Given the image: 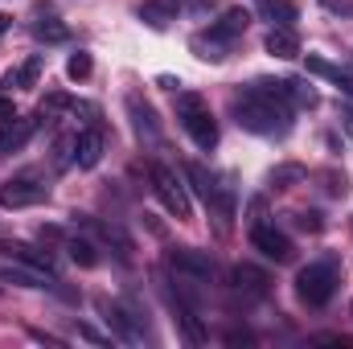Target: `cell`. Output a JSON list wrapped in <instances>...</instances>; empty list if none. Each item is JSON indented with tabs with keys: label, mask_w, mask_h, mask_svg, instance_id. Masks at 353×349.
Masks as SVG:
<instances>
[{
	"label": "cell",
	"mask_w": 353,
	"mask_h": 349,
	"mask_svg": "<svg viewBox=\"0 0 353 349\" xmlns=\"http://www.w3.org/2000/svg\"><path fill=\"white\" fill-rule=\"evenodd\" d=\"M234 123L255 132V136H283L292 128V99L283 90V79H255L230 99Z\"/></svg>",
	"instance_id": "obj_1"
},
{
	"label": "cell",
	"mask_w": 353,
	"mask_h": 349,
	"mask_svg": "<svg viewBox=\"0 0 353 349\" xmlns=\"http://www.w3.org/2000/svg\"><path fill=\"white\" fill-rule=\"evenodd\" d=\"M247 25H251V12L247 8H226L218 21H210V29H201V33H193V54L197 58H205V62H222L226 54H230V46L247 33Z\"/></svg>",
	"instance_id": "obj_2"
},
{
	"label": "cell",
	"mask_w": 353,
	"mask_h": 349,
	"mask_svg": "<svg viewBox=\"0 0 353 349\" xmlns=\"http://www.w3.org/2000/svg\"><path fill=\"white\" fill-rule=\"evenodd\" d=\"M176 119H181V128L189 132V140H193L201 152H210V148L218 144V123H214V115H210V103H205L197 90H176Z\"/></svg>",
	"instance_id": "obj_3"
},
{
	"label": "cell",
	"mask_w": 353,
	"mask_h": 349,
	"mask_svg": "<svg viewBox=\"0 0 353 349\" xmlns=\"http://www.w3.org/2000/svg\"><path fill=\"white\" fill-rule=\"evenodd\" d=\"M333 292H337V263L316 259V263H308V267H300V275H296V296H300L308 308H325V304L333 300Z\"/></svg>",
	"instance_id": "obj_4"
},
{
	"label": "cell",
	"mask_w": 353,
	"mask_h": 349,
	"mask_svg": "<svg viewBox=\"0 0 353 349\" xmlns=\"http://www.w3.org/2000/svg\"><path fill=\"white\" fill-rule=\"evenodd\" d=\"M148 181H152V193H157V201L173 214L176 222H185V218H193V206H189V189H185V181L169 169V165H161V161H152L148 165Z\"/></svg>",
	"instance_id": "obj_5"
},
{
	"label": "cell",
	"mask_w": 353,
	"mask_h": 349,
	"mask_svg": "<svg viewBox=\"0 0 353 349\" xmlns=\"http://www.w3.org/2000/svg\"><path fill=\"white\" fill-rule=\"evenodd\" d=\"M99 312H103V321L115 329V337H119V341H128V346H144V341H148V325H144V317H140L136 308L99 300Z\"/></svg>",
	"instance_id": "obj_6"
},
{
	"label": "cell",
	"mask_w": 353,
	"mask_h": 349,
	"mask_svg": "<svg viewBox=\"0 0 353 349\" xmlns=\"http://www.w3.org/2000/svg\"><path fill=\"white\" fill-rule=\"evenodd\" d=\"M46 197H50V185L37 181L33 173H21V177H12V181L0 185V206L4 210H25V206H37Z\"/></svg>",
	"instance_id": "obj_7"
},
{
	"label": "cell",
	"mask_w": 353,
	"mask_h": 349,
	"mask_svg": "<svg viewBox=\"0 0 353 349\" xmlns=\"http://www.w3.org/2000/svg\"><path fill=\"white\" fill-rule=\"evenodd\" d=\"M251 243H255V251H263L267 259L275 263H292L296 259V247H292V239L283 235V230H275L271 222H251Z\"/></svg>",
	"instance_id": "obj_8"
},
{
	"label": "cell",
	"mask_w": 353,
	"mask_h": 349,
	"mask_svg": "<svg viewBox=\"0 0 353 349\" xmlns=\"http://www.w3.org/2000/svg\"><path fill=\"white\" fill-rule=\"evenodd\" d=\"M169 267L176 275L201 283V279H214V255L210 251H197V247H173L169 251Z\"/></svg>",
	"instance_id": "obj_9"
},
{
	"label": "cell",
	"mask_w": 353,
	"mask_h": 349,
	"mask_svg": "<svg viewBox=\"0 0 353 349\" xmlns=\"http://www.w3.org/2000/svg\"><path fill=\"white\" fill-rule=\"evenodd\" d=\"M0 279H4V283H17V288H33V292H62L54 271H41V267L21 263V259L8 263V267H0Z\"/></svg>",
	"instance_id": "obj_10"
},
{
	"label": "cell",
	"mask_w": 353,
	"mask_h": 349,
	"mask_svg": "<svg viewBox=\"0 0 353 349\" xmlns=\"http://www.w3.org/2000/svg\"><path fill=\"white\" fill-rule=\"evenodd\" d=\"M128 115H132V123H136V132H140V136H148L152 144L161 140V119H157L152 103H144V94H140V90H132V94H128Z\"/></svg>",
	"instance_id": "obj_11"
},
{
	"label": "cell",
	"mask_w": 353,
	"mask_h": 349,
	"mask_svg": "<svg viewBox=\"0 0 353 349\" xmlns=\"http://www.w3.org/2000/svg\"><path fill=\"white\" fill-rule=\"evenodd\" d=\"M33 132H37V119H21V115L4 119V123H0V157L21 152V148L29 144V136H33Z\"/></svg>",
	"instance_id": "obj_12"
},
{
	"label": "cell",
	"mask_w": 353,
	"mask_h": 349,
	"mask_svg": "<svg viewBox=\"0 0 353 349\" xmlns=\"http://www.w3.org/2000/svg\"><path fill=\"white\" fill-rule=\"evenodd\" d=\"M103 161V128H83L79 132V140H74V165L79 169H94Z\"/></svg>",
	"instance_id": "obj_13"
},
{
	"label": "cell",
	"mask_w": 353,
	"mask_h": 349,
	"mask_svg": "<svg viewBox=\"0 0 353 349\" xmlns=\"http://www.w3.org/2000/svg\"><path fill=\"white\" fill-rule=\"evenodd\" d=\"M255 4H259L263 21H271V29H296V21H300V8L292 0H255Z\"/></svg>",
	"instance_id": "obj_14"
},
{
	"label": "cell",
	"mask_w": 353,
	"mask_h": 349,
	"mask_svg": "<svg viewBox=\"0 0 353 349\" xmlns=\"http://www.w3.org/2000/svg\"><path fill=\"white\" fill-rule=\"evenodd\" d=\"M267 271H259V267H251V263H239L234 267V288L239 292H247V296H267Z\"/></svg>",
	"instance_id": "obj_15"
},
{
	"label": "cell",
	"mask_w": 353,
	"mask_h": 349,
	"mask_svg": "<svg viewBox=\"0 0 353 349\" xmlns=\"http://www.w3.org/2000/svg\"><path fill=\"white\" fill-rule=\"evenodd\" d=\"M267 54H271V58H300L296 29H271V33H267Z\"/></svg>",
	"instance_id": "obj_16"
},
{
	"label": "cell",
	"mask_w": 353,
	"mask_h": 349,
	"mask_svg": "<svg viewBox=\"0 0 353 349\" xmlns=\"http://www.w3.org/2000/svg\"><path fill=\"white\" fill-rule=\"evenodd\" d=\"M308 74H316V79H329L333 87H341V90L353 83L341 66H333V62H325V58H316V54H308Z\"/></svg>",
	"instance_id": "obj_17"
},
{
	"label": "cell",
	"mask_w": 353,
	"mask_h": 349,
	"mask_svg": "<svg viewBox=\"0 0 353 349\" xmlns=\"http://www.w3.org/2000/svg\"><path fill=\"white\" fill-rule=\"evenodd\" d=\"M136 12H140V21H148L152 29H165V25L173 21V4H169V0H144Z\"/></svg>",
	"instance_id": "obj_18"
},
{
	"label": "cell",
	"mask_w": 353,
	"mask_h": 349,
	"mask_svg": "<svg viewBox=\"0 0 353 349\" xmlns=\"http://www.w3.org/2000/svg\"><path fill=\"white\" fill-rule=\"evenodd\" d=\"M283 90H288V99H292V107H316L321 99H316V90L308 79H283Z\"/></svg>",
	"instance_id": "obj_19"
},
{
	"label": "cell",
	"mask_w": 353,
	"mask_h": 349,
	"mask_svg": "<svg viewBox=\"0 0 353 349\" xmlns=\"http://www.w3.org/2000/svg\"><path fill=\"white\" fill-rule=\"evenodd\" d=\"M185 177L193 181V189H197V193H201L205 201H210V197L218 193V181H214V173H205V169H201L197 161H189V165H185Z\"/></svg>",
	"instance_id": "obj_20"
},
{
	"label": "cell",
	"mask_w": 353,
	"mask_h": 349,
	"mask_svg": "<svg viewBox=\"0 0 353 349\" xmlns=\"http://www.w3.org/2000/svg\"><path fill=\"white\" fill-rule=\"evenodd\" d=\"M8 251H12V255H17L21 263H33V267H41V271H54V255H50V251H37V247H25V243H12Z\"/></svg>",
	"instance_id": "obj_21"
},
{
	"label": "cell",
	"mask_w": 353,
	"mask_h": 349,
	"mask_svg": "<svg viewBox=\"0 0 353 349\" xmlns=\"http://www.w3.org/2000/svg\"><path fill=\"white\" fill-rule=\"evenodd\" d=\"M33 33H37L41 41H66V37H70V29H66L58 17H46V21H37V25H33Z\"/></svg>",
	"instance_id": "obj_22"
},
{
	"label": "cell",
	"mask_w": 353,
	"mask_h": 349,
	"mask_svg": "<svg viewBox=\"0 0 353 349\" xmlns=\"http://www.w3.org/2000/svg\"><path fill=\"white\" fill-rule=\"evenodd\" d=\"M271 189H292L296 181H304V169L300 165H279V169H271Z\"/></svg>",
	"instance_id": "obj_23"
},
{
	"label": "cell",
	"mask_w": 353,
	"mask_h": 349,
	"mask_svg": "<svg viewBox=\"0 0 353 349\" xmlns=\"http://www.w3.org/2000/svg\"><path fill=\"white\" fill-rule=\"evenodd\" d=\"M70 259L79 263V267H94V263H99L94 243H87V239H70Z\"/></svg>",
	"instance_id": "obj_24"
},
{
	"label": "cell",
	"mask_w": 353,
	"mask_h": 349,
	"mask_svg": "<svg viewBox=\"0 0 353 349\" xmlns=\"http://www.w3.org/2000/svg\"><path fill=\"white\" fill-rule=\"evenodd\" d=\"M74 140H79V132H74V136H62V140L54 144V165H58V169H70V165H74Z\"/></svg>",
	"instance_id": "obj_25"
},
{
	"label": "cell",
	"mask_w": 353,
	"mask_h": 349,
	"mask_svg": "<svg viewBox=\"0 0 353 349\" xmlns=\"http://www.w3.org/2000/svg\"><path fill=\"white\" fill-rule=\"evenodd\" d=\"M37 74H41V58H29V62L17 70V87H33V83H37Z\"/></svg>",
	"instance_id": "obj_26"
},
{
	"label": "cell",
	"mask_w": 353,
	"mask_h": 349,
	"mask_svg": "<svg viewBox=\"0 0 353 349\" xmlns=\"http://www.w3.org/2000/svg\"><path fill=\"white\" fill-rule=\"evenodd\" d=\"M66 74H70V79H79V83H83V79H90V54H83V50H79V54L70 58Z\"/></svg>",
	"instance_id": "obj_27"
},
{
	"label": "cell",
	"mask_w": 353,
	"mask_h": 349,
	"mask_svg": "<svg viewBox=\"0 0 353 349\" xmlns=\"http://www.w3.org/2000/svg\"><path fill=\"white\" fill-rule=\"evenodd\" d=\"M329 12H341V17H353V0H321Z\"/></svg>",
	"instance_id": "obj_28"
},
{
	"label": "cell",
	"mask_w": 353,
	"mask_h": 349,
	"mask_svg": "<svg viewBox=\"0 0 353 349\" xmlns=\"http://www.w3.org/2000/svg\"><path fill=\"white\" fill-rule=\"evenodd\" d=\"M296 226H304V230H321L325 222H321V214H296Z\"/></svg>",
	"instance_id": "obj_29"
},
{
	"label": "cell",
	"mask_w": 353,
	"mask_h": 349,
	"mask_svg": "<svg viewBox=\"0 0 353 349\" xmlns=\"http://www.w3.org/2000/svg\"><path fill=\"white\" fill-rule=\"evenodd\" d=\"M185 8H189L193 17H201V12H210V8H214V0H189Z\"/></svg>",
	"instance_id": "obj_30"
},
{
	"label": "cell",
	"mask_w": 353,
	"mask_h": 349,
	"mask_svg": "<svg viewBox=\"0 0 353 349\" xmlns=\"http://www.w3.org/2000/svg\"><path fill=\"white\" fill-rule=\"evenodd\" d=\"M12 115H17V111H12V99H0V123L12 119Z\"/></svg>",
	"instance_id": "obj_31"
},
{
	"label": "cell",
	"mask_w": 353,
	"mask_h": 349,
	"mask_svg": "<svg viewBox=\"0 0 353 349\" xmlns=\"http://www.w3.org/2000/svg\"><path fill=\"white\" fill-rule=\"evenodd\" d=\"M341 123H345V132H350V140H353V111H345V115H341Z\"/></svg>",
	"instance_id": "obj_32"
},
{
	"label": "cell",
	"mask_w": 353,
	"mask_h": 349,
	"mask_svg": "<svg viewBox=\"0 0 353 349\" xmlns=\"http://www.w3.org/2000/svg\"><path fill=\"white\" fill-rule=\"evenodd\" d=\"M8 29H12V17H0V37H4Z\"/></svg>",
	"instance_id": "obj_33"
}]
</instances>
